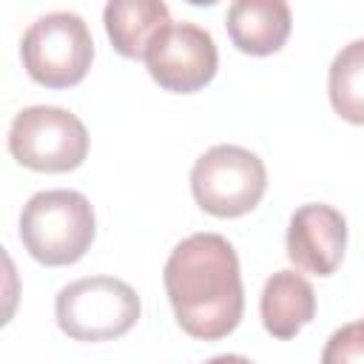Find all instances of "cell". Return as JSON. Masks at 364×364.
Masks as SVG:
<instances>
[{"mask_svg": "<svg viewBox=\"0 0 364 364\" xmlns=\"http://www.w3.org/2000/svg\"><path fill=\"white\" fill-rule=\"evenodd\" d=\"M327 94L333 111L350 122L364 125V37L347 43L330 63Z\"/></svg>", "mask_w": 364, "mask_h": 364, "instance_id": "obj_12", "label": "cell"}, {"mask_svg": "<svg viewBox=\"0 0 364 364\" xmlns=\"http://www.w3.org/2000/svg\"><path fill=\"white\" fill-rule=\"evenodd\" d=\"M102 23L119 57L145 60L148 46L173 20L165 0H108L102 11Z\"/></svg>", "mask_w": 364, "mask_h": 364, "instance_id": "obj_11", "label": "cell"}, {"mask_svg": "<svg viewBox=\"0 0 364 364\" xmlns=\"http://www.w3.org/2000/svg\"><path fill=\"white\" fill-rule=\"evenodd\" d=\"M145 65L151 80L171 94L202 91L219 68V51L210 37L196 23H171L145 51Z\"/></svg>", "mask_w": 364, "mask_h": 364, "instance_id": "obj_7", "label": "cell"}, {"mask_svg": "<svg viewBox=\"0 0 364 364\" xmlns=\"http://www.w3.org/2000/svg\"><path fill=\"white\" fill-rule=\"evenodd\" d=\"M262 324L273 338H296L316 316V290L296 270H276L259 299Z\"/></svg>", "mask_w": 364, "mask_h": 364, "instance_id": "obj_10", "label": "cell"}, {"mask_svg": "<svg viewBox=\"0 0 364 364\" xmlns=\"http://www.w3.org/2000/svg\"><path fill=\"white\" fill-rule=\"evenodd\" d=\"M287 259L313 276H333L347 250V219L324 202H307L287 222Z\"/></svg>", "mask_w": 364, "mask_h": 364, "instance_id": "obj_8", "label": "cell"}, {"mask_svg": "<svg viewBox=\"0 0 364 364\" xmlns=\"http://www.w3.org/2000/svg\"><path fill=\"white\" fill-rule=\"evenodd\" d=\"M185 3H191V6H216L219 0H185Z\"/></svg>", "mask_w": 364, "mask_h": 364, "instance_id": "obj_14", "label": "cell"}, {"mask_svg": "<svg viewBox=\"0 0 364 364\" xmlns=\"http://www.w3.org/2000/svg\"><path fill=\"white\" fill-rule=\"evenodd\" d=\"M267 191L264 162L242 145H213L191 168V193L196 205L216 219L250 213Z\"/></svg>", "mask_w": 364, "mask_h": 364, "instance_id": "obj_5", "label": "cell"}, {"mask_svg": "<svg viewBox=\"0 0 364 364\" xmlns=\"http://www.w3.org/2000/svg\"><path fill=\"white\" fill-rule=\"evenodd\" d=\"M225 28L242 54L270 57L284 48L293 14L287 0H233L228 6Z\"/></svg>", "mask_w": 364, "mask_h": 364, "instance_id": "obj_9", "label": "cell"}, {"mask_svg": "<svg viewBox=\"0 0 364 364\" xmlns=\"http://www.w3.org/2000/svg\"><path fill=\"white\" fill-rule=\"evenodd\" d=\"M142 313L136 290L114 276H85L60 287L57 327L74 341H111L125 336Z\"/></svg>", "mask_w": 364, "mask_h": 364, "instance_id": "obj_3", "label": "cell"}, {"mask_svg": "<svg viewBox=\"0 0 364 364\" xmlns=\"http://www.w3.org/2000/svg\"><path fill=\"white\" fill-rule=\"evenodd\" d=\"M176 324L199 341L228 338L245 313V287L236 247L219 233H191L162 270Z\"/></svg>", "mask_w": 364, "mask_h": 364, "instance_id": "obj_1", "label": "cell"}, {"mask_svg": "<svg viewBox=\"0 0 364 364\" xmlns=\"http://www.w3.org/2000/svg\"><path fill=\"white\" fill-rule=\"evenodd\" d=\"M97 219L85 193L54 188L34 193L20 213V242L46 267L77 264L94 245Z\"/></svg>", "mask_w": 364, "mask_h": 364, "instance_id": "obj_2", "label": "cell"}, {"mask_svg": "<svg viewBox=\"0 0 364 364\" xmlns=\"http://www.w3.org/2000/svg\"><path fill=\"white\" fill-rule=\"evenodd\" d=\"M9 154L28 171L68 173L88 156V131L68 108L28 105L11 119Z\"/></svg>", "mask_w": 364, "mask_h": 364, "instance_id": "obj_6", "label": "cell"}, {"mask_svg": "<svg viewBox=\"0 0 364 364\" xmlns=\"http://www.w3.org/2000/svg\"><path fill=\"white\" fill-rule=\"evenodd\" d=\"M26 74L43 88H74L85 80L94 60V40L85 20L74 11L37 17L20 43Z\"/></svg>", "mask_w": 364, "mask_h": 364, "instance_id": "obj_4", "label": "cell"}, {"mask_svg": "<svg viewBox=\"0 0 364 364\" xmlns=\"http://www.w3.org/2000/svg\"><path fill=\"white\" fill-rule=\"evenodd\" d=\"M321 361L324 364H341V361H364V318L361 321H353V324H344L338 327L324 353H321Z\"/></svg>", "mask_w": 364, "mask_h": 364, "instance_id": "obj_13", "label": "cell"}]
</instances>
